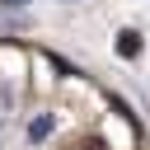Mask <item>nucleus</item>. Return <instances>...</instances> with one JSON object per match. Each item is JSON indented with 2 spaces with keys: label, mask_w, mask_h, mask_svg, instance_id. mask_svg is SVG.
Listing matches in <instances>:
<instances>
[{
  "label": "nucleus",
  "mask_w": 150,
  "mask_h": 150,
  "mask_svg": "<svg viewBox=\"0 0 150 150\" xmlns=\"http://www.w3.org/2000/svg\"><path fill=\"white\" fill-rule=\"evenodd\" d=\"M117 52H122V56H136V52H141V38H136V33H122V38H117Z\"/></svg>",
  "instance_id": "f03ea898"
},
{
  "label": "nucleus",
  "mask_w": 150,
  "mask_h": 150,
  "mask_svg": "<svg viewBox=\"0 0 150 150\" xmlns=\"http://www.w3.org/2000/svg\"><path fill=\"white\" fill-rule=\"evenodd\" d=\"M52 136V117H38V122H28V141H47Z\"/></svg>",
  "instance_id": "f257e3e1"
}]
</instances>
